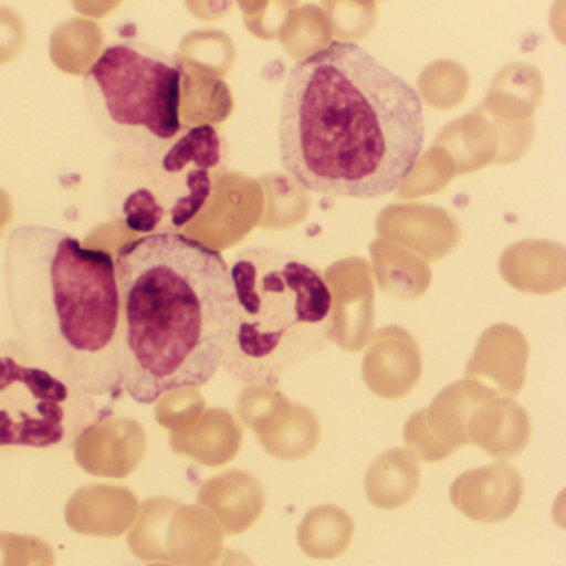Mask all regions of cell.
<instances>
[{
	"instance_id": "6",
	"label": "cell",
	"mask_w": 566,
	"mask_h": 566,
	"mask_svg": "<svg viewBox=\"0 0 566 566\" xmlns=\"http://www.w3.org/2000/svg\"><path fill=\"white\" fill-rule=\"evenodd\" d=\"M227 144L210 124L195 125L164 151L118 157L108 178L115 218L135 233H175L210 201L227 171Z\"/></svg>"
},
{
	"instance_id": "4",
	"label": "cell",
	"mask_w": 566,
	"mask_h": 566,
	"mask_svg": "<svg viewBox=\"0 0 566 566\" xmlns=\"http://www.w3.org/2000/svg\"><path fill=\"white\" fill-rule=\"evenodd\" d=\"M230 277L233 329L221 366L234 379L276 387L334 343L333 293L321 271L296 254L248 248L234 258Z\"/></svg>"
},
{
	"instance_id": "16",
	"label": "cell",
	"mask_w": 566,
	"mask_h": 566,
	"mask_svg": "<svg viewBox=\"0 0 566 566\" xmlns=\"http://www.w3.org/2000/svg\"><path fill=\"white\" fill-rule=\"evenodd\" d=\"M217 566H254L250 556L238 549H227Z\"/></svg>"
},
{
	"instance_id": "1",
	"label": "cell",
	"mask_w": 566,
	"mask_h": 566,
	"mask_svg": "<svg viewBox=\"0 0 566 566\" xmlns=\"http://www.w3.org/2000/svg\"><path fill=\"white\" fill-rule=\"evenodd\" d=\"M277 138L284 171L304 190L386 197L422 154V98L359 45L331 42L291 69Z\"/></svg>"
},
{
	"instance_id": "3",
	"label": "cell",
	"mask_w": 566,
	"mask_h": 566,
	"mask_svg": "<svg viewBox=\"0 0 566 566\" xmlns=\"http://www.w3.org/2000/svg\"><path fill=\"white\" fill-rule=\"evenodd\" d=\"M4 286L15 340L42 366L114 407L124 396L115 258L44 224L9 234Z\"/></svg>"
},
{
	"instance_id": "5",
	"label": "cell",
	"mask_w": 566,
	"mask_h": 566,
	"mask_svg": "<svg viewBox=\"0 0 566 566\" xmlns=\"http://www.w3.org/2000/svg\"><path fill=\"white\" fill-rule=\"evenodd\" d=\"M184 62L145 42L107 45L82 77L88 114L118 157L147 158L184 132Z\"/></svg>"
},
{
	"instance_id": "13",
	"label": "cell",
	"mask_w": 566,
	"mask_h": 566,
	"mask_svg": "<svg viewBox=\"0 0 566 566\" xmlns=\"http://www.w3.org/2000/svg\"><path fill=\"white\" fill-rule=\"evenodd\" d=\"M354 530L356 523L340 506H314L297 525V545L313 559L339 558L353 543Z\"/></svg>"
},
{
	"instance_id": "9",
	"label": "cell",
	"mask_w": 566,
	"mask_h": 566,
	"mask_svg": "<svg viewBox=\"0 0 566 566\" xmlns=\"http://www.w3.org/2000/svg\"><path fill=\"white\" fill-rule=\"evenodd\" d=\"M522 499V476L505 462L467 470L450 486L452 505L476 523L506 522Z\"/></svg>"
},
{
	"instance_id": "2",
	"label": "cell",
	"mask_w": 566,
	"mask_h": 566,
	"mask_svg": "<svg viewBox=\"0 0 566 566\" xmlns=\"http://www.w3.org/2000/svg\"><path fill=\"white\" fill-rule=\"evenodd\" d=\"M122 387L142 406L200 387L223 364L233 329L230 268L187 234L154 233L115 254Z\"/></svg>"
},
{
	"instance_id": "10",
	"label": "cell",
	"mask_w": 566,
	"mask_h": 566,
	"mask_svg": "<svg viewBox=\"0 0 566 566\" xmlns=\"http://www.w3.org/2000/svg\"><path fill=\"white\" fill-rule=\"evenodd\" d=\"M467 443L500 460L518 457L528 446L532 422L515 400L492 396L473 409L467 422Z\"/></svg>"
},
{
	"instance_id": "12",
	"label": "cell",
	"mask_w": 566,
	"mask_h": 566,
	"mask_svg": "<svg viewBox=\"0 0 566 566\" xmlns=\"http://www.w3.org/2000/svg\"><path fill=\"white\" fill-rule=\"evenodd\" d=\"M420 485L417 457L407 449H390L377 457L364 476L367 500L380 510L407 505Z\"/></svg>"
},
{
	"instance_id": "11",
	"label": "cell",
	"mask_w": 566,
	"mask_h": 566,
	"mask_svg": "<svg viewBox=\"0 0 566 566\" xmlns=\"http://www.w3.org/2000/svg\"><path fill=\"white\" fill-rule=\"evenodd\" d=\"M201 502L218 516L228 535H240L263 515L266 492L256 476L243 470H231L211 480Z\"/></svg>"
},
{
	"instance_id": "15",
	"label": "cell",
	"mask_w": 566,
	"mask_h": 566,
	"mask_svg": "<svg viewBox=\"0 0 566 566\" xmlns=\"http://www.w3.org/2000/svg\"><path fill=\"white\" fill-rule=\"evenodd\" d=\"M290 400L276 387L253 384L241 392L238 399V413L256 436L266 426L268 420Z\"/></svg>"
},
{
	"instance_id": "7",
	"label": "cell",
	"mask_w": 566,
	"mask_h": 566,
	"mask_svg": "<svg viewBox=\"0 0 566 566\" xmlns=\"http://www.w3.org/2000/svg\"><path fill=\"white\" fill-rule=\"evenodd\" d=\"M114 407L75 389L18 340L0 343V450L72 449Z\"/></svg>"
},
{
	"instance_id": "14",
	"label": "cell",
	"mask_w": 566,
	"mask_h": 566,
	"mask_svg": "<svg viewBox=\"0 0 566 566\" xmlns=\"http://www.w3.org/2000/svg\"><path fill=\"white\" fill-rule=\"evenodd\" d=\"M319 437L321 423L316 413L310 407L294 402L293 413L286 426L274 436L261 440L260 446L274 459L296 462L306 459L316 450Z\"/></svg>"
},
{
	"instance_id": "8",
	"label": "cell",
	"mask_w": 566,
	"mask_h": 566,
	"mask_svg": "<svg viewBox=\"0 0 566 566\" xmlns=\"http://www.w3.org/2000/svg\"><path fill=\"white\" fill-rule=\"evenodd\" d=\"M495 396L472 382L443 389L426 409L417 410L403 427L407 450L427 463L442 462L467 443V422L482 400Z\"/></svg>"
}]
</instances>
